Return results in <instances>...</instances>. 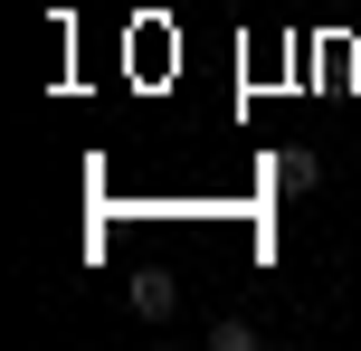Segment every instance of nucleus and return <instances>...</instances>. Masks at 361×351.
<instances>
[{"label":"nucleus","mask_w":361,"mask_h":351,"mask_svg":"<svg viewBox=\"0 0 361 351\" xmlns=\"http://www.w3.org/2000/svg\"><path fill=\"white\" fill-rule=\"evenodd\" d=\"M133 314H143V323H171V314H180V285L162 276V266H143V276H133Z\"/></svg>","instance_id":"f257e3e1"},{"label":"nucleus","mask_w":361,"mask_h":351,"mask_svg":"<svg viewBox=\"0 0 361 351\" xmlns=\"http://www.w3.org/2000/svg\"><path fill=\"white\" fill-rule=\"evenodd\" d=\"M267 181L295 200V190H314V181H324V162H314V152H276V162H267Z\"/></svg>","instance_id":"f03ea898"},{"label":"nucleus","mask_w":361,"mask_h":351,"mask_svg":"<svg viewBox=\"0 0 361 351\" xmlns=\"http://www.w3.org/2000/svg\"><path fill=\"white\" fill-rule=\"evenodd\" d=\"M209 351H257V323L247 314H219L209 323Z\"/></svg>","instance_id":"7ed1b4c3"}]
</instances>
